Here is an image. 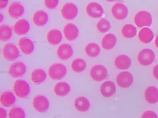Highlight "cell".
<instances>
[{
    "mask_svg": "<svg viewBox=\"0 0 158 118\" xmlns=\"http://www.w3.org/2000/svg\"><path fill=\"white\" fill-rule=\"evenodd\" d=\"M71 68L75 73H82L85 70L86 68V63L83 59L78 58L72 61L71 64Z\"/></svg>",
    "mask_w": 158,
    "mask_h": 118,
    "instance_id": "1f68e13d",
    "label": "cell"
},
{
    "mask_svg": "<svg viewBox=\"0 0 158 118\" xmlns=\"http://www.w3.org/2000/svg\"><path fill=\"white\" fill-rule=\"evenodd\" d=\"M32 104L36 111L43 113L48 111L49 107V101L45 96L38 95L33 98Z\"/></svg>",
    "mask_w": 158,
    "mask_h": 118,
    "instance_id": "8fae6325",
    "label": "cell"
},
{
    "mask_svg": "<svg viewBox=\"0 0 158 118\" xmlns=\"http://www.w3.org/2000/svg\"><path fill=\"white\" fill-rule=\"evenodd\" d=\"M25 111L20 107L14 106L9 112V118H25Z\"/></svg>",
    "mask_w": 158,
    "mask_h": 118,
    "instance_id": "d6a6232c",
    "label": "cell"
},
{
    "mask_svg": "<svg viewBox=\"0 0 158 118\" xmlns=\"http://www.w3.org/2000/svg\"><path fill=\"white\" fill-rule=\"evenodd\" d=\"M9 15L12 18H19L25 13V7L20 2H12L7 9Z\"/></svg>",
    "mask_w": 158,
    "mask_h": 118,
    "instance_id": "4fadbf2b",
    "label": "cell"
},
{
    "mask_svg": "<svg viewBox=\"0 0 158 118\" xmlns=\"http://www.w3.org/2000/svg\"><path fill=\"white\" fill-rule=\"evenodd\" d=\"M101 95L105 98H110L113 96L116 92V86L114 82L106 81L102 84L100 87Z\"/></svg>",
    "mask_w": 158,
    "mask_h": 118,
    "instance_id": "ac0fdd59",
    "label": "cell"
},
{
    "mask_svg": "<svg viewBox=\"0 0 158 118\" xmlns=\"http://www.w3.org/2000/svg\"><path fill=\"white\" fill-rule=\"evenodd\" d=\"M31 80L36 84H40L43 83L47 77L46 71L41 68L35 69L31 73Z\"/></svg>",
    "mask_w": 158,
    "mask_h": 118,
    "instance_id": "d4e9b609",
    "label": "cell"
},
{
    "mask_svg": "<svg viewBox=\"0 0 158 118\" xmlns=\"http://www.w3.org/2000/svg\"><path fill=\"white\" fill-rule=\"evenodd\" d=\"M32 20L33 23L37 26H43L48 23L49 20V16L45 11L38 10L33 14Z\"/></svg>",
    "mask_w": 158,
    "mask_h": 118,
    "instance_id": "d6986e66",
    "label": "cell"
},
{
    "mask_svg": "<svg viewBox=\"0 0 158 118\" xmlns=\"http://www.w3.org/2000/svg\"><path fill=\"white\" fill-rule=\"evenodd\" d=\"M121 33L122 36L127 39L133 38L137 33L136 28L131 24H125L122 28Z\"/></svg>",
    "mask_w": 158,
    "mask_h": 118,
    "instance_id": "f546056e",
    "label": "cell"
},
{
    "mask_svg": "<svg viewBox=\"0 0 158 118\" xmlns=\"http://www.w3.org/2000/svg\"><path fill=\"white\" fill-rule=\"evenodd\" d=\"M73 54V50L72 46L67 44L64 43L60 44L57 50V55L61 60H67L70 58Z\"/></svg>",
    "mask_w": 158,
    "mask_h": 118,
    "instance_id": "9a60e30c",
    "label": "cell"
},
{
    "mask_svg": "<svg viewBox=\"0 0 158 118\" xmlns=\"http://www.w3.org/2000/svg\"><path fill=\"white\" fill-rule=\"evenodd\" d=\"M111 27L110 23L109 20L105 18H101L98 21L96 25V28L99 32L101 33H106L109 31Z\"/></svg>",
    "mask_w": 158,
    "mask_h": 118,
    "instance_id": "836d02e7",
    "label": "cell"
},
{
    "mask_svg": "<svg viewBox=\"0 0 158 118\" xmlns=\"http://www.w3.org/2000/svg\"><path fill=\"white\" fill-rule=\"evenodd\" d=\"M16 101V97L11 91H5L1 93L0 101L1 104L4 107L12 106Z\"/></svg>",
    "mask_w": 158,
    "mask_h": 118,
    "instance_id": "cb8c5ba5",
    "label": "cell"
},
{
    "mask_svg": "<svg viewBox=\"0 0 158 118\" xmlns=\"http://www.w3.org/2000/svg\"><path fill=\"white\" fill-rule=\"evenodd\" d=\"M7 112L3 108H0V118H7Z\"/></svg>",
    "mask_w": 158,
    "mask_h": 118,
    "instance_id": "8d00e7d4",
    "label": "cell"
},
{
    "mask_svg": "<svg viewBox=\"0 0 158 118\" xmlns=\"http://www.w3.org/2000/svg\"><path fill=\"white\" fill-rule=\"evenodd\" d=\"M46 38L51 45H57L62 39V34L58 29H52L48 33Z\"/></svg>",
    "mask_w": 158,
    "mask_h": 118,
    "instance_id": "603a6c76",
    "label": "cell"
},
{
    "mask_svg": "<svg viewBox=\"0 0 158 118\" xmlns=\"http://www.w3.org/2000/svg\"><path fill=\"white\" fill-rule=\"evenodd\" d=\"M112 17L117 20H123L128 15V7L123 3L117 2L111 8Z\"/></svg>",
    "mask_w": 158,
    "mask_h": 118,
    "instance_id": "52a82bcc",
    "label": "cell"
},
{
    "mask_svg": "<svg viewBox=\"0 0 158 118\" xmlns=\"http://www.w3.org/2000/svg\"><path fill=\"white\" fill-rule=\"evenodd\" d=\"M138 38L141 42L148 44L152 41L154 38V33L150 28L144 27L139 31L138 33Z\"/></svg>",
    "mask_w": 158,
    "mask_h": 118,
    "instance_id": "83f0119b",
    "label": "cell"
},
{
    "mask_svg": "<svg viewBox=\"0 0 158 118\" xmlns=\"http://www.w3.org/2000/svg\"><path fill=\"white\" fill-rule=\"evenodd\" d=\"M87 15L93 18H99L104 14V9L98 2H91L86 7Z\"/></svg>",
    "mask_w": 158,
    "mask_h": 118,
    "instance_id": "7c38bea8",
    "label": "cell"
},
{
    "mask_svg": "<svg viewBox=\"0 0 158 118\" xmlns=\"http://www.w3.org/2000/svg\"><path fill=\"white\" fill-rule=\"evenodd\" d=\"M156 58L154 51L150 49L141 50L138 55V62L143 66H149L152 64Z\"/></svg>",
    "mask_w": 158,
    "mask_h": 118,
    "instance_id": "ba28073f",
    "label": "cell"
},
{
    "mask_svg": "<svg viewBox=\"0 0 158 118\" xmlns=\"http://www.w3.org/2000/svg\"><path fill=\"white\" fill-rule=\"evenodd\" d=\"M59 3V0H44V4L45 6L50 9H55Z\"/></svg>",
    "mask_w": 158,
    "mask_h": 118,
    "instance_id": "e575fe53",
    "label": "cell"
},
{
    "mask_svg": "<svg viewBox=\"0 0 158 118\" xmlns=\"http://www.w3.org/2000/svg\"><path fill=\"white\" fill-rule=\"evenodd\" d=\"M152 73H153V76L154 77L158 80V65H156L152 70Z\"/></svg>",
    "mask_w": 158,
    "mask_h": 118,
    "instance_id": "f35d334b",
    "label": "cell"
},
{
    "mask_svg": "<svg viewBox=\"0 0 158 118\" xmlns=\"http://www.w3.org/2000/svg\"><path fill=\"white\" fill-rule=\"evenodd\" d=\"M13 90L17 96L20 98H25L30 93V87L26 81L17 79L14 83Z\"/></svg>",
    "mask_w": 158,
    "mask_h": 118,
    "instance_id": "6da1fadb",
    "label": "cell"
},
{
    "mask_svg": "<svg viewBox=\"0 0 158 118\" xmlns=\"http://www.w3.org/2000/svg\"><path fill=\"white\" fill-rule=\"evenodd\" d=\"M141 118H158V116L154 111L148 110L142 114Z\"/></svg>",
    "mask_w": 158,
    "mask_h": 118,
    "instance_id": "d590c367",
    "label": "cell"
},
{
    "mask_svg": "<svg viewBox=\"0 0 158 118\" xmlns=\"http://www.w3.org/2000/svg\"><path fill=\"white\" fill-rule=\"evenodd\" d=\"M91 79L97 82H100L106 79L108 76L107 68L102 65H96L93 66L89 72Z\"/></svg>",
    "mask_w": 158,
    "mask_h": 118,
    "instance_id": "5b68a950",
    "label": "cell"
},
{
    "mask_svg": "<svg viewBox=\"0 0 158 118\" xmlns=\"http://www.w3.org/2000/svg\"><path fill=\"white\" fill-rule=\"evenodd\" d=\"M144 97L148 103H157L158 102V88L153 85L149 86L144 91Z\"/></svg>",
    "mask_w": 158,
    "mask_h": 118,
    "instance_id": "44dd1931",
    "label": "cell"
},
{
    "mask_svg": "<svg viewBox=\"0 0 158 118\" xmlns=\"http://www.w3.org/2000/svg\"><path fill=\"white\" fill-rule=\"evenodd\" d=\"M9 0H0V9L2 10L6 8L8 4Z\"/></svg>",
    "mask_w": 158,
    "mask_h": 118,
    "instance_id": "74e56055",
    "label": "cell"
},
{
    "mask_svg": "<svg viewBox=\"0 0 158 118\" xmlns=\"http://www.w3.org/2000/svg\"><path fill=\"white\" fill-rule=\"evenodd\" d=\"M0 17H1V20H0V22L1 23L3 20H4V15H3V14H2V13H0Z\"/></svg>",
    "mask_w": 158,
    "mask_h": 118,
    "instance_id": "60d3db41",
    "label": "cell"
},
{
    "mask_svg": "<svg viewBox=\"0 0 158 118\" xmlns=\"http://www.w3.org/2000/svg\"><path fill=\"white\" fill-rule=\"evenodd\" d=\"M117 39L115 34L113 33H108L106 34L102 39L101 46L107 50L112 49L116 45Z\"/></svg>",
    "mask_w": 158,
    "mask_h": 118,
    "instance_id": "7402d4cb",
    "label": "cell"
},
{
    "mask_svg": "<svg viewBox=\"0 0 158 118\" xmlns=\"http://www.w3.org/2000/svg\"><path fill=\"white\" fill-rule=\"evenodd\" d=\"M19 45L21 51L25 55L31 54L35 50L33 42L27 37H22L19 40Z\"/></svg>",
    "mask_w": 158,
    "mask_h": 118,
    "instance_id": "e0dca14e",
    "label": "cell"
},
{
    "mask_svg": "<svg viewBox=\"0 0 158 118\" xmlns=\"http://www.w3.org/2000/svg\"><path fill=\"white\" fill-rule=\"evenodd\" d=\"M12 36V30L7 25H1L0 26V40L6 42L10 39Z\"/></svg>",
    "mask_w": 158,
    "mask_h": 118,
    "instance_id": "4dcf8cb0",
    "label": "cell"
},
{
    "mask_svg": "<svg viewBox=\"0 0 158 118\" xmlns=\"http://www.w3.org/2000/svg\"><path fill=\"white\" fill-rule=\"evenodd\" d=\"M60 13L62 17L67 20H74L78 14V9L76 4L73 2H67L62 7Z\"/></svg>",
    "mask_w": 158,
    "mask_h": 118,
    "instance_id": "8992f818",
    "label": "cell"
},
{
    "mask_svg": "<svg viewBox=\"0 0 158 118\" xmlns=\"http://www.w3.org/2000/svg\"><path fill=\"white\" fill-rule=\"evenodd\" d=\"M131 65L130 58L125 54L118 55L114 60V65L118 69L126 70L130 67Z\"/></svg>",
    "mask_w": 158,
    "mask_h": 118,
    "instance_id": "ffe728a7",
    "label": "cell"
},
{
    "mask_svg": "<svg viewBox=\"0 0 158 118\" xmlns=\"http://www.w3.org/2000/svg\"><path fill=\"white\" fill-rule=\"evenodd\" d=\"M27 71V67L25 63L22 61H15L12 63L9 68V75L15 78L21 77L23 76Z\"/></svg>",
    "mask_w": 158,
    "mask_h": 118,
    "instance_id": "9c48e42d",
    "label": "cell"
},
{
    "mask_svg": "<svg viewBox=\"0 0 158 118\" xmlns=\"http://www.w3.org/2000/svg\"><path fill=\"white\" fill-rule=\"evenodd\" d=\"M152 21L151 14L146 10L139 11L134 17V22L138 28L149 26L152 24Z\"/></svg>",
    "mask_w": 158,
    "mask_h": 118,
    "instance_id": "3957f363",
    "label": "cell"
},
{
    "mask_svg": "<svg viewBox=\"0 0 158 118\" xmlns=\"http://www.w3.org/2000/svg\"><path fill=\"white\" fill-rule=\"evenodd\" d=\"M63 32L65 37L69 41H75L79 36L78 27L72 23H67L63 28Z\"/></svg>",
    "mask_w": 158,
    "mask_h": 118,
    "instance_id": "5bb4252c",
    "label": "cell"
},
{
    "mask_svg": "<svg viewBox=\"0 0 158 118\" xmlns=\"http://www.w3.org/2000/svg\"><path fill=\"white\" fill-rule=\"evenodd\" d=\"M70 85L64 81H61L56 84L54 88L55 94L59 96H65L70 92Z\"/></svg>",
    "mask_w": 158,
    "mask_h": 118,
    "instance_id": "484cf974",
    "label": "cell"
},
{
    "mask_svg": "<svg viewBox=\"0 0 158 118\" xmlns=\"http://www.w3.org/2000/svg\"><path fill=\"white\" fill-rule=\"evenodd\" d=\"M20 54L18 47L14 43L8 42L3 47V57L8 61H15L20 57Z\"/></svg>",
    "mask_w": 158,
    "mask_h": 118,
    "instance_id": "277c9868",
    "label": "cell"
},
{
    "mask_svg": "<svg viewBox=\"0 0 158 118\" xmlns=\"http://www.w3.org/2000/svg\"><path fill=\"white\" fill-rule=\"evenodd\" d=\"M66 66L62 63H56L51 65L48 69V74L52 80H60L67 74Z\"/></svg>",
    "mask_w": 158,
    "mask_h": 118,
    "instance_id": "7a4b0ae2",
    "label": "cell"
},
{
    "mask_svg": "<svg viewBox=\"0 0 158 118\" xmlns=\"http://www.w3.org/2000/svg\"><path fill=\"white\" fill-rule=\"evenodd\" d=\"M85 52L87 56L90 58H95L99 56L101 52V49L98 44L94 42H90L88 44L85 48Z\"/></svg>",
    "mask_w": 158,
    "mask_h": 118,
    "instance_id": "f1b7e54d",
    "label": "cell"
},
{
    "mask_svg": "<svg viewBox=\"0 0 158 118\" xmlns=\"http://www.w3.org/2000/svg\"><path fill=\"white\" fill-rule=\"evenodd\" d=\"M74 106L76 109L80 112H86L90 108V102L88 98L85 96L77 97L74 102Z\"/></svg>",
    "mask_w": 158,
    "mask_h": 118,
    "instance_id": "4316f807",
    "label": "cell"
},
{
    "mask_svg": "<svg viewBox=\"0 0 158 118\" xmlns=\"http://www.w3.org/2000/svg\"><path fill=\"white\" fill-rule=\"evenodd\" d=\"M30 24L25 18L18 20L14 25V31L19 36H23L29 32Z\"/></svg>",
    "mask_w": 158,
    "mask_h": 118,
    "instance_id": "2e32d148",
    "label": "cell"
},
{
    "mask_svg": "<svg viewBox=\"0 0 158 118\" xmlns=\"http://www.w3.org/2000/svg\"><path fill=\"white\" fill-rule=\"evenodd\" d=\"M106 1H107V2H114V1H115V0H106Z\"/></svg>",
    "mask_w": 158,
    "mask_h": 118,
    "instance_id": "b9f144b4",
    "label": "cell"
},
{
    "mask_svg": "<svg viewBox=\"0 0 158 118\" xmlns=\"http://www.w3.org/2000/svg\"><path fill=\"white\" fill-rule=\"evenodd\" d=\"M155 45H156V47L158 49V34L157 35L155 39Z\"/></svg>",
    "mask_w": 158,
    "mask_h": 118,
    "instance_id": "ab89813d",
    "label": "cell"
},
{
    "mask_svg": "<svg viewBox=\"0 0 158 118\" xmlns=\"http://www.w3.org/2000/svg\"><path fill=\"white\" fill-rule=\"evenodd\" d=\"M133 82V76L128 71L120 72L116 77V83L121 88H127L130 87Z\"/></svg>",
    "mask_w": 158,
    "mask_h": 118,
    "instance_id": "30bf717a",
    "label": "cell"
}]
</instances>
